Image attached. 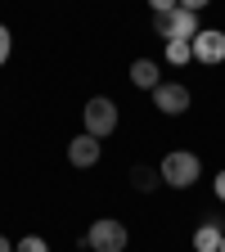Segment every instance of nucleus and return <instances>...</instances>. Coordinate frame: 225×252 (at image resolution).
Wrapping results in <instances>:
<instances>
[{"label": "nucleus", "instance_id": "nucleus-1", "mask_svg": "<svg viewBox=\"0 0 225 252\" xmlns=\"http://www.w3.org/2000/svg\"><path fill=\"white\" fill-rule=\"evenodd\" d=\"M158 176L171 189H194V180L203 176V162H198V153H189V149H171V153H162V162H158Z\"/></svg>", "mask_w": 225, "mask_h": 252}, {"label": "nucleus", "instance_id": "nucleus-2", "mask_svg": "<svg viewBox=\"0 0 225 252\" xmlns=\"http://www.w3.org/2000/svg\"><path fill=\"white\" fill-rule=\"evenodd\" d=\"M117 122H122V108L108 99V94H95V99H86V108H81V131H86V135L104 140V135L117 131Z\"/></svg>", "mask_w": 225, "mask_h": 252}, {"label": "nucleus", "instance_id": "nucleus-3", "mask_svg": "<svg viewBox=\"0 0 225 252\" xmlns=\"http://www.w3.org/2000/svg\"><path fill=\"white\" fill-rule=\"evenodd\" d=\"M126 243H131V230H126L117 216H99V220H90V230H86V248L90 252H126Z\"/></svg>", "mask_w": 225, "mask_h": 252}, {"label": "nucleus", "instance_id": "nucleus-4", "mask_svg": "<svg viewBox=\"0 0 225 252\" xmlns=\"http://www.w3.org/2000/svg\"><path fill=\"white\" fill-rule=\"evenodd\" d=\"M158 23V36L162 41H194L198 36V14H189V9H171V14H162V18H153Z\"/></svg>", "mask_w": 225, "mask_h": 252}, {"label": "nucleus", "instance_id": "nucleus-5", "mask_svg": "<svg viewBox=\"0 0 225 252\" xmlns=\"http://www.w3.org/2000/svg\"><path fill=\"white\" fill-rule=\"evenodd\" d=\"M153 108H158V113H167V117H180V113L194 108V94H189L185 81H162V86L153 90Z\"/></svg>", "mask_w": 225, "mask_h": 252}, {"label": "nucleus", "instance_id": "nucleus-6", "mask_svg": "<svg viewBox=\"0 0 225 252\" xmlns=\"http://www.w3.org/2000/svg\"><path fill=\"white\" fill-rule=\"evenodd\" d=\"M189 45H194V63H203V68L225 63V32H221V27H203Z\"/></svg>", "mask_w": 225, "mask_h": 252}, {"label": "nucleus", "instance_id": "nucleus-7", "mask_svg": "<svg viewBox=\"0 0 225 252\" xmlns=\"http://www.w3.org/2000/svg\"><path fill=\"white\" fill-rule=\"evenodd\" d=\"M99 158H104V144L95 140V135H86V131H81V135H72V144H68V162H72V167H81V171H86V167L99 162Z\"/></svg>", "mask_w": 225, "mask_h": 252}, {"label": "nucleus", "instance_id": "nucleus-8", "mask_svg": "<svg viewBox=\"0 0 225 252\" xmlns=\"http://www.w3.org/2000/svg\"><path fill=\"white\" fill-rule=\"evenodd\" d=\"M131 86L135 90H158V86H162V72H158L153 59H135L131 63Z\"/></svg>", "mask_w": 225, "mask_h": 252}, {"label": "nucleus", "instance_id": "nucleus-9", "mask_svg": "<svg viewBox=\"0 0 225 252\" xmlns=\"http://www.w3.org/2000/svg\"><path fill=\"white\" fill-rule=\"evenodd\" d=\"M221 239H225V230H221V220H203V225L194 230V252H221Z\"/></svg>", "mask_w": 225, "mask_h": 252}, {"label": "nucleus", "instance_id": "nucleus-10", "mask_svg": "<svg viewBox=\"0 0 225 252\" xmlns=\"http://www.w3.org/2000/svg\"><path fill=\"white\" fill-rule=\"evenodd\" d=\"M167 63H171V68H185V63L189 59H194V45H189V41H167Z\"/></svg>", "mask_w": 225, "mask_h": 252}, {"label": "nucleus", "instance_id": "nucleus-11", "mask_svg": "<svg viewBox=\"0 0 225 252\" xmlns=\"http://www.w3.org/2000/svg\"><path fill=\"white\" fill-rule=\"evenodd\" d=\"M131 185L140 189V194H149L153 185H162V176H153V167H131Z\"/></svg>", "mask_w": 225, "mask_h": 252}, {"label": "nucleus", "instance_id": "nucleus-12", "mask_svg": "<svg viewBox=\"0 0 225 252\" xmlns=\"http://www.w3.org/2000/svg\"><path fill=\"white\" fill-rule=\"evenodd\" d=\"M14 252H50V243H45L41 234H23V239L14 243Z\"/></svg>", "mask_w": 225, "mask_h": 252}, {"label": "nucleus", "instance_id": "nucleus-13", "mask_svg": "<svg viewBox=\"0 0 225 252\" xmlns=\"http://www.w3.org/2000/svg\"><path fill=\"white\" fill-rule=\"evenodd\" d=\"M9 54H14V32L0 23V63H9Z\"/></svg>", "mask_w": 225, "mask_h": 252}, {"label": "nucleus", "instance_id": "nucleus-14", "mask_svg": "<svg viewBox=\"0 0 225 252\" xmlns=\"http://www.w3.org/2000/svg\"><path fill=\"white\" fill-rule=\"evenodd\" d=\"M149 9H153V18H162V14L180 9V0H149Z\"/></svg>", "mask_w": 225, "mask_h": 252}, {"label": "nucleus", "instance_id": "nucleus-15", "mask_svg": "<svg viewBox=\"0 0 225 252\" xmlns=\"http://www.w3.org/2000/svg\"><path fill=\"white\" fill-rule=\"evenodd\" d=\"M212 194L225 203V167H221V171H216V180H212Z\"/></svg>", "mask_w": 225, "mask_h": 252}, {"label": "nucleus", "instance_id": "nucleus-16", "mask_svg": "<svg viewBox=\"0 0 225 252\" xmlns=\"http://www.w3.org/2000/svg\"><path fill=\"white\" fill-rule=\"evenodd\" d=\"M212 5V0H180V9H189V14H203Z\"/></svg>", "mask_w": 225, "mask_h": 252}, {"label": "nucleus", "instance_id": "nucleus-17", "mask_svg": "<svg viewBox=\"0 0 225 252\" xmlns=\"http://www.w3.org/2000/svg\"><path fill=\"white\" fill-rule=\"evenodd\" d=\"M0 252H14V243H9V239H5V234H0Z\"/></svg>", "mask_w": 225, "mask_h": 252}, {"label": "nucleus", "instance_id": "nucleus-18", "mask_svg": "<svg viewBox=\"0 0 225 252\" xmlns=\"http://www.w3.org/2000/svg\"><path fill=\"white\" fill-rule=\"evenodd\" d=\"M221 252H225V239H221Z\"/></svg>", "mask_w": 225, "mask_h": 252}]
</instances>
